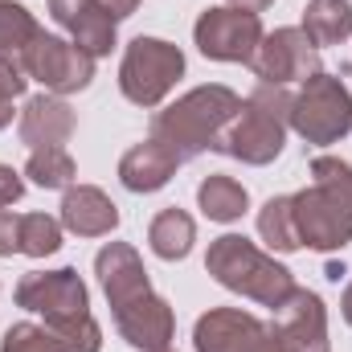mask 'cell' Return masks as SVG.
Here are the masks:
<instances>
[{"mask_svg":"<svg viewBox=\"0 0 352 352\" xmlns=\"http://www.w3.org/2000/svg\"><path fill=\"white\" fill-rule=\"evenodd\" d=\"M197 201H201L205 217H213V221H238L246 213V205H250V192L234 176H209L197 188Z\"/></svg>","mask_w":352,"mask_h":352,"instance_id":"cell-22","label":"cell"},{"mask_svg":"<svg viewBox=\"0 0 352 352\" xmlns=\"http://www.w3.org/2000/svg\"><path fill=\"white\" fill-rule=\"evenodd\" d=\"M21 250V213L0 209V254H16Z\"/></svg>","mask_w":352,"mask_h":352,"instance_id":"cell-28","label":"cell"},{"mask_svg":"<svg viewBox=\"0 0 352 352\" xmlns=\"http://www.w3.org/2000/svg\"><path fill=\"white\" fill-rule=\"evenodd\" d=\"M250 70L270 82V87H287V82H307L320 74V54L307 41L303 29H274L270 37H263Z\"/></svg>","mask_w":352,"mask_h":352,"instance_id":"cell-11","label":"cell"},{"mask_svg":"<svg viewBox=\"0 0 352 352\" xmlns=\"http://www.w3.org/2000/svg\"><path fill=\"white\" fill-rule=\"evenodd\" d=\"M242 111V98L226 87H197L188 90L180 102H173L168 111H160L152 119V140L168 144L180 160L217 148L221 131L230 127V119Z\"/></svg>","mask_w":352,"mask_h":352,"instance_id":"cell-2","label":"cell"},{"mask_svg":"<svg viewBox=\"0 0 352 352\" xmlns=\"http://www.w3.org/2000/svg\"><path fill=\"white\" fill-rule=\"evenodd\" d=\"M197 352H287L274 328L258 324L238 307H221L197 320Z\"/></svg>","mask_w":352,"mask_h":352,"instance_id":"cell-10","label":"cell"},{"mask_svg":"<svg viewBox=\"0 0 352 352\" xmlns=\"http://www.w3.org/2000/svg\"><path fill=\"white\" fill-rule=\"evenodd\" d=\"M291 127L307 144H336L352 131V94L344 90L340 78L316 74L307 78L303 90L291 98Z\"/></svg>","mask_w":352,"mask_h":352,"instance_id":"cell-5","label":"cell"},{"mask_svg":"<svg viewBox=\"0 0 352 352\" xmlns=\"http://www.w3.org/2000/svg\"><path fill=\"white\" fill-rule=\"evenodd\" d=\"M115 324L127 336V344H135V349H144V352H160V349H168V340H173V311L152 291L119 303L115 307Z\"/></svg>","mask_w":352,"mask_h":352,"instance_id":"cell-13","label":"cell"},{"mask_svg":"<svg viewBox=\"0 0 352 352\" xmlns=\"http://www.w3.org/2000/svg\"><path fill=\"white\" fill-rule=\"evenodd\" d=\"M94 270H98V278H102V291H107L111 307H119V303H127V299H135V295L152 291V287H148V278H144L140 254H135L131 246H123V242L102 246V250H98V258H94Z\"/></svg>","mask_w":352,"mask_h":352,"instance_id":"cell-18","label":"cell"},{"mask_svg":"<svg viewBox=\"0 0 352 352\" xmlns=\"http://www.w3.org/2000/svg\"><path fill=\"white\" fill-rule=\"evenodd\" d=\"M299 29L307 33V41H311L316 50L340 45L352 33V4L349 0H311V4L303 8V25H299Z\"/></svg>","mask_w":352,"mask_h":352,"instance_id":"cell-20","label":"cell"},{"mask_svg":"<svg viewBox=\"0 0 352 352\" xmlns=\"http://www.w3.org/2000/svg\"><path fill=\"white\" fill-rule=\"evenodd\" d=\"M176 164H180V156H176L168 144L144 140V144H135V148L119 160V180H123L131 192H156V188L168 184V176L176 173Z\"/></svg>","mask_w":352,"mask_h":352,"instance_id":"cell-19","label":"cell"},{"mask_svg":"<svg viewBox=\"0 0 352 352\" xmlns=\"http://www.w3.org/2000/svg\"><path fill=\"white\" fill-rule=\"evenodd\" d=\"M21 192H25V180L16 168H8V164H0V209L4 205H12V201H21Z\"/></svg>","mask_w":352,"mask_h":352,"instance_id":"cell-29","label":"cell"},{"mask_svg":"<svg viewBox=\"0 0 352 352\" xmlns=\"http://www.w3.org/2000/svg\"><path fill=\"white\" fill-rule=\"evenodd\" d=\"M205 266H209V274H213L221 287H230V291H238V295H246V299H258L266 307H278V303L295 291L291 270L278 266L270 254H263L254 242H246V238H238V234L217 238V242L209 246Z\"/></svg>","mask_w":352,"mask_h":352,"instance_id":"cell-4","label":"cell"},{"mask_svg":"<svg viewBox=\"0 0 352 352\" xmlns=\"http://www.w3.org/2000/svg\"><path fill=\"white\" fill-rule=\"evenodd\" d=\"M311 176V188L291 197L299 242L311 250H340L352 242V164L336 156H316Z\"/></svg>","mask_w":352,"mask_h":352,"instance_id":"cell-1","label":"cell"},{"mask_svg":"<svg viewBox=\"0 0 352 352\" xmlns=\"http://www.w3.org/2000/svg\"><path fill=\"white\" fill-rule=\"evenodd\" d=\"M160 352H173V349H160Z\"/></svg>","mask_w":352,"mask_h":352,"instance_id":"cell-33","label":"cell"},{"mask_svg":"<svg viewBox=\"0 0 352 352\" xmlns=\"http://www.w3.org/2000/svg\"><path fill=\"white\" fill-rule=\"evenodd\" d=\"M21 140L41 152V148H62L70 135H74V111L58 98V94H37L25 102L21 111V123H16Z\"/></svg>","mask_w":352,"mask_h":352,"instance_id":"cell-16","label":"cell"},{"mask_svg":"<svg viewBox=\"0 0 352 352\" xmlns=\"http://www.w3.org/2000/svg\"><path fill=\"white\" fill-rule=\"evenodd\" d=\"M62 226L78 238H102L119 226V209L111 205L102 188L78 184V188H66L62 197Z\"/></svg>","mask_w":352,"mask_h":352,"instance_id":"cell-17","label":"cell"},{"mask_svg":"<svg viewBox=\"0 0 352 352\" xmlns=\"http://www.w3.org/2000/svg\"><path fill=\"white\" fill-rule=\"evenodd\" d=\"M16 303L29 311H41L50 328H66L90 316L87 287L74 270H45V274H25L16 287Z\"/></svg>","mask_w":352,"mask_h":352,"instance_id":"cell-8","label":"cell"},{"mask_svg":"<svg viewBox=\"0 0 352 352\" xmlns=\"http://www.w3.org/2000/svg\"><path fill=\"white\" fill-rule=\"evenodd\" d=\"M287 123H291V94L283 87L263 82L242 102V111L230 119V127L221 131L217 152H230L246 164H270L283 152Z\"/></svg>","mask_w":352,"mask_h":352,"instance_id":"cell-3","label":"cell"},{"mask_svg":"<svg viewBox=\"0 0 352 352\" xmlns=\"http://www.w3.org/2000/svg\"><path fill=\"white\" fill-rule=\"evenodd\" d=\"M25 173L33 176V184H41V188H70V180H74V160H70L66 148H41V152L29 156Z\"/></svg>","mask_w":352,"mask_h":352,"instance_id":"cell-25","label":"cell"},{"mask_svg":"<svg viewBox=\"0 0 352 352\" xmlns=\"http://www.w3.org/2000/svg\"><path fill=\"white\" fill-rule=\"evenodd\" d=\"M344 320L352 324V283H349V291H344Z\"/></svg>","mask_w":352,"mask_h":352,"instance_id":"cell-32","label":"cell"},{"mask_svg":"<svg viewBox=\"0 0 352 352\" xmlns=\"http://www.w3.org/2000/svg\"><path fill=\"white\" fill-rule=\"evenodd\" d=\"M234 8H242V12H263V8H270L274 0H230Z\"/></svg>","mask_w":352,"mask_h":352,"instance_id":"cell-31","label":"cell"},{"mask_svg":"<svg viewBox=\"0 0 352 352\" xmlns=\"http://www.w3.org/2000/svg\"><path fill=\"white\" fill-rule=\"evenodd\" d=\"M184 74V54L160 37H135L119 66V87L135 107H156Z\"/></svg>","mask_w":352,"mask_h":352,"instance_id":"cell-6","label":"cell"},{"mask_svg":"<svg viewBox=\"0 0 352 352\" xmlns=\"http://www.w3.org/2000/svg\"><path fill=\"white\" fill-rule=\"evenodd\" d=\"M37 37H41V29H37V21L29 16V8L0 0V58H12V62L25 66V54H29V45H33Z\"/></svg>","mask_w":352,"mask_h":352,"instance_id":"cell-23","label":"cell"},{"mask_svg":"<svg viewBox=\"0 0 352 352\" xmlns=\"http://www.w3.org/2000/svg\"><path fill=\"white\" fill-rule=\"evenodd\" d=\"M98 324L94 320H78V324H66V328H37V324H16L8 328L0 352H98Z\"/></svg>","mask_w":352,"mask_h":352,"instance_id":"cell-14","label":"cell"},{"mask_svg":"<svg viewBox=\"0 0 352 352\" xmlns=\"http://www.w3.org/2000/svg\"><path fill=\"white\" fill-rule=\"evenodd\" d=\"M148 242H152V250L160 254V258H184L188 250H192V242H197V226H192V217L184 213V209H164V213H156V221H152V230H148Z\"/></svg>","mask_w":352,"mask_h":352,"instance_id":"cell-21","label":"cell"},{"mask_svg":"<svg viewBox=\"0 0 352 352\" xmlns=\"http://www.w3.org/2000/svg\"><path fill=\"white\" fill-rule=\"evenodd\" d=\"M25 82H29L25 66L12 62V58H0V127L12 123V98L25 90Z\"/></svg>","mask_w":352,"mask_h":352,"instance_id":"cell-27","label":"cell"},{"mask_svg":"<svg viewBox=\"0 0 352 352\" xmlns=\"http://www.w3.org/2000/svg\"><path fill=\"white\" fill-rule=\"evenodd\" d=\"M192 37H197L205 58H213V62H246L250 66L258 45H263V21H258V12H242L234 4L205 8Z\"/></svg>","mask_w":352,"mask_h":352,"instance_id":"cell-7","label":"cell"},{"mask_svg":"<svg viewBox=\"0 0 352 352\" xmlns=\"http://www.w3.org/2000/svg\"><path fill=\"white\" fill-rule=\"evenodd\" d=\"M258 234L270 250H299V230H295V209H291V197H270L258 213Z\"/></svg>","mask_w":352,"mask_h":352,"instance_id":"cell-24","label":"cell"},{"mask_svg":"<svg viewBox=\"0 0 352 352\" xmlns=\"http://www.w3.org/2000/svg\"><path fill=\"white\" fill-rule=\"evenodd\" d=\"M25 74L45 82L50 94H70V90H87L94 78V58H90L82 45L74 41H62V37H50L41 33L29 54H25Z\"/></svg>","mask_w":352,"mask_h":352,"instance_id":"cell-9","label":"cell"},{"mask_svg":"<svg viewBox=\"0 0 352 352\" xmlns=\"http://www.w3.org/2000/svg\"><path fill=\"white\" fill-rule=\"evenodd\" d=\"M98 4H102L115 21H119V16H131V12L140 8V0H98Z\"/></svg>","mask_w":352,"mask_h":352,"instance_id":"cell-30","label":"cell"},{"mask_svg":"<svg viewBox=\"0 0 352 352\" xmlns=\"http://www.w3.org/2000/svg\"><path fill=\"white\" fill-rule=\"evenodd\" d=\"M62 246V226L45 213H21V254L45 258Z\"/></svg>","mask_w":352,"mask_h":352,"instance_id":"cell-26","label":"cell"},{"mask_svg":"<svg viewBox=\"0 0 352 352\" xmlns=\"http://www.w3.org/2000/svg\"><path fill=\"white\" fill-rule=\"evenodd\" d=\"M278 340L287 352H328V320H324V303L320 295L295 287L278 307H274V324Z\"/></svg>","mask_w":352,"mask_h":352,"instance_id":"cell-12","label":"cell"},{"mask_svg":"<svg viewBox=\"0 0 352 352\" xmlns=\"http://www.w3.org/2000/svg\"><path fill=\"white\" fill-rule=\"evenodd\" d=\"M50 12L74 37V45H82L90 58L111 54V45H115V16L98 0H50Z\"/></svg>","mask_w":352,"mask_h":352,"instance_id":"cell-15","label":"cell"}]
</instances>
